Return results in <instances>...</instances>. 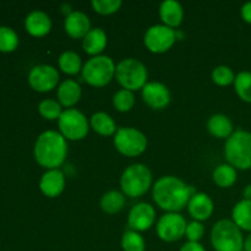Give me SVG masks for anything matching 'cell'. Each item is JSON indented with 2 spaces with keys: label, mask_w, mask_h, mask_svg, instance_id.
Instances as JSON below:
<instances>
[{
  "label": "cell",
  "mask_w": 251,
  "mask_h": 251,
  "mask_svg": "<svg viewBox=\"0 0 251 251\" xmlns=\"http://www.w3.org/2000/svg\"><path fill=\"white\" fill-rule=\"evenodd\" d=\"M152 185V174L149 167L135 163L127 167L120 178L123 194L129 198H140L149 191Z\"/></svg>",
  "instance_id": "obj_5"
},
{
  "label": "cell",
  "mask_w": 251,
  "mask_h": 251,
  "mask_svg": "<svg viewBox=\"0 0 251 251\" xmlns=\"http://www.w3.org/2000/svg\"><path fill=\"white\" fill-rule=\"evenodd\" d=\"M114 146L124 156L137 157L146 150L147 137L135 127H120L114 135Z\"/></svg>",
  "instance_id": "obj_9"
},
{
  "label": "cell",
  "mask_w": 251,
  "mask_h": 251,
  "mask_svg": "<svg viewBox=\"0 0 251 251\" xmlns=\"http://www.w3.org/2000/svg\"><path fill=\"white\" fill-rule=\"evenodd\" d=\"M91 4L97 14L112 15L120 9L123 2L122 0H93Z\"/></svg>",
  "instance_id": "obj_34"
},
{
  "label": "cell",
  "mask_w": 251,
  "mask_h": 251,
  "mask_svg": "<svg viewBox=\"0 0 251 251\" xmlns=\"http://www.w3.org/2000/svg\"><path fill=\"white\" fill-rule=\"evenodd\" d=\"M91 127L102 136H110L117 132V125L113 118L104 112H97L91 117Z\"/></svg>",
  "instance_id": "obj_23"
},
{
  "label": "cell",
  "mask_w": 251,
  "mask_h": 251,
  "mask_svg": "<svg viewBox=\"0 0 251 251\" xmlns=\"http://www.w3.org/2000/svg\"><path fill=\"white\" fill-rule=\"evenodd\" d=\"M68 154L66 139L58 131L48 130L41 134L34 145V157L39 166L49 169H59Z\"/></svg>",
  "instance_id": "obj_2"
},
{
  "label": "cell",
  "mask_w": 251,
  "mask_h": 251,
  "mask_svg": "<svg viewBox=\"0 0 251 251\" xmlns=\"http://www.w3.org/2000/svg\"><path fill=\"white\" fill-rule=\"evenodd\" d=\"M156 221V211L153 206L147 202H140L130 210L127 225L135 232H145L153 226Z\"/></svg>",
  "instance_id": "obj_13"
},
{
  "label": "cell",
  "mask_w": 251,
  "mask_h": 251,
  "mask_svg": "<svg viewBox=\"0 0 251 251\" xmlns=\"http://www.w3.org/2000/svg\"><path fill=\"white\" fill-rule=\"evenodd\" d=\"M83 50L87 54L97 56L107 47V33L102 28H92L82 39Z\"/></svg>",
  "instance_id": "obj_21"
},
{
  "label": "cell",
  "mask_w": 251,
  "mask_h": 251,
  "mask_svg": "<svg viewBox=\"0 0 251 251\" xmlns=\"http://www.w3.org/2000/svg\"><path fill=\"white\" fill-rule=\"evenodd\" d=\"M207 129L217 139H228L233 134V123L225 114H215L208 119Z\"/></svg>",
  "instance_id": "obj_22"
},
{
  "label": "cell",
  "mask_w": 251,
  "mask_h": 251,
  "mask_svg": "<svg viewBox=\"0 0 251 251\" xmlns=\"http://www.w3.org/2000/svg\"><path fill=\"white\" fill-rule=\"evenodd\" d=\"M58 125L60 134L70 141L85 139L90 130L87 118L75 108L63 110L60 118L58 119Z\"/></svg>",
  "instance_id": "obj_8"
},
{
  "label": "cell",
  "mask_w": 251,
  "mask_h": 251,
  "mask_svg": "<svg viewBox=\"0 0 251 251\" xmlns=\"http://www.w3.org/2000/svg\"><path fill=\"white\" fill-rule=\"evenodd\" d=\"M194 194V188L186 185L181 179L173 176L159 178L152 189L153 201L159 208L167 212L178 213L188 206L189 200Z\"/></svg>",
  "instance_id": "obj_1"
},
{
  "label": "cell",
  "mask_w": 251,
  "mask_h": 251,
  "mask_svg": "<svg viewBox=\"0 0 251 251\" xmlns=\"http://www.w3.org/2000/svg\"><path fill=\"white\" fill-rule=\"evenodd\" d=\"M234 88L237 95L242 100L251 103V73L242 71L235 76Z\"/></svg>",
  "instance_id": "obj_28"
},
{
  "label": "cell",
  "mask_w": 251,
  "mask_h": 251,
  "mask_svg": "<svg viewBox=\"0 0 251 251\" xmlns=\"http://www.w3.org/2000/svg\"><path fill=\"white\" fill-rule=\"evenodd\" d=\"M242 251H245V250H244V249H243V250H242Z\"/></svg>",
  "instance_id": "obj_40"
},
{
  "label": "cell",
  "mask_w": 251,
  "mask_h": 251,
  "mask_svg": "<svg viewBox=\"0 0 251 251\" xmlns=\"http://www.w3.org/2000/svg\"><path fill=\"white\" fill-rule=\"evenodd\" d=\"M211 244L216 251H242L244 237L242 229L230 220H221L211 230Z\"/></svg>",
  "instance_id": "obj_4"
},
{
  "label": "cell",
  "mask_w": 251,
  "mask_h": 251,
  "mask_svg": "<svg viewBox=\"0 0 251 251\" xmlns=\"http://www.w3.org/2000/svg\"><path fill=\"white\" fill-rule=\"evenodd\" d=\"M235 75L232 69L227 65H220L213 69L212 71V81L218 86H229L230 83H234Z\"/></svg>",
  "instance_id": "obj_32"
},
{
  "label": "cell",
  "mask_w": 251,
  "mask_h": 251,
  "mask_svg": "<svg viewBox=\"0 0 251 251\" xmlns=\"http://www.w3.org/2000/svg\"><path fill=\"white\" fill-rule=\"evenodd\" d=\"M159 16L162 22L171 28L180 26L184 17V10L180 2L176 0H166L159 5Z\"/></svg>",
  "instance_id": "obj_19"
},
{
  "label": "cell",
  "mask_w": 251,
  "mask_h": 251,
  "mask_svg": "<svg viewBox=\"0 0 251 251\" xmlns=\"http://www.w3.org/2000/svg\"><path fill=\"white\" fill-rule=\"evenodd\" d=\"M240 14H242L243 20H244L247 24L251 25V1L245 2L244 5L240 9Z\"/></svg>",
  "instance_id": "obj_36"
},
{
  "label": "cell",
  "mask_w": 251,
  "mask_h": 251,
  "mask_svg": "<svg viewBox=\"0 0 251 251\" xmlns=\"http://www.w3.org/2000/svg\"><path fill=\"white\" fill-rule=\"evenodd\" d=\"M213 181L217 184L220 188H230L232 185H234V183L237 181L238 174L237 169L234 167H232L230 164H220V166L216 167V169L213 171Z\"/></svg>",
  "instance_id": "obj_26"
},
{
  "label": "cell",
  "mask_w": 251,
  "mask_h": 251,
  "mask_svg": "<svg viewBox=\"0 0 251 251\" xmlns=\"http://www.w3.org/2000/svg\"><path fill=\"white\" fill-rule=\"evenodd\" d=\"M65 188V176L60 169H49L39 181V189L48 198H58Z\"/></svg>",
  "instance_id": "obj_17"
},
{
  "label": "cell",
  "mask_w": 251,
  "mask_h": 251,
  "mask_svg": "<svg viewBox=\"0 0 251 251\" xmlns=\"http://www.w3.org/2000/svg\"><path fill=\"white\" fill-rule=\"evenodd\" d=\"M186 226L188 223L183 216L176 212H168L157 222V234L163 242H178L185 235Z\"/></svg>",
  "instance_id": "obj_11"
},
{
  "label": "cell",
  "mask_w": 251,
  "mask_h": 251,
  "mask_svg": "<svg viewBox=\"0 0 251 251\" xmlns=\"http://www.w3.org/2000/svg\"><path fill=\"white\" fill-rule=\"evenodd\" d=\"M60 76L58 70L51 65H37L29 71L28 82L38 92H48L58 86Z\"/></svg>",
  "instance_id": "obj_12"
},
{
  "label": "cell",
  "mask_w": 251,
  "mask_h": 251,
  "mask_svg": "<svg viewBox=\"0 0 251 251\" xmlns=\"http://www.w3.org/2000/svg\"><path fill=\"white\" fill-rule=\"evenodd\" d=\"M81 93V86L75 80H65L58 87V102L69 109L80 100Z\"/></svg>",
  "instance_id": "obj_20"
},
{
  "label": "cell",
  "mask_w": 251,
  "mask_h": 251,
  "mask_svg": "<svg viewBox=\"0 0 251 251\" xmlns=\"http://www.w3.org/2000/svg\"><path fill=\"white\" fill-rule=\"evenodd\" d=\"M115 64L108 55L92 56L82 68V78L93 87L108 85L115 76Z\"/></svg>",
  "instance_id": "obj_7"
},
{
  "label": "cell",
  "mask_w": 251,
  "mask_h": 251,
  "mask_svg": "<svg viewBox=\"0 0 251 251\" xmlns=\"http://www.w3.org/2000/svg\"><path fill=\"white\" fill-rule=\"evenodd\" d=\"M225 156L235 169H251V132L237 130L226 141Z\"/></svg>",
  "instance_id": "obj_3"
},
{
  "label": "cell",
  "mask_w": 251,
  "mask_h": 251,
  "mask_svg": "<svg viewBox=\"0 0 251 251\" xmlns=\"http://www.w3.org/2000/svg\"><path fill=\"white\" fill-rule=\"evenodd\" d=\"M243 196H244V200L251 201V184L245 186L244 191H243Z\"/></svg>",
  "instance_id": "obj_38"
},
{
  "label": "cell",
  "mask_w": 251,
  "mask_h": 251,
  "mask_svg": "<svg viewBox=\"0 0 251 251\" xmlns=\"http://www.w3.org/2000/svg\"><path fill=\"white\" fill-rule=\"evenodd\" d=\"M135 104V96L129 90H119L113 96V105L118 112H129Z\"/></svg>",
  "instance_id": "obj_30"
},
{
  "label": "cell",
  "mask_w": 251,
  "mask_h": 251,
  "mask_svg": "<svg viewBox=\"0 0 251 251\" xmlns=\"http://www.w3.org/2000/svg\"><path fill=\"white\" fill-rule=\"evenodd\" d=\"M39 114L48 120H55L59 119L63 113L61 110V105L58 100H44L39 103L38 105Z\"/></svg>",
  "instance_id": "obj_31"
},
{
  "label": "cell",
  "mask_w": 251,
  "mask_h": 251,
  "mask_svg": "<svg viewBox=\"0 0 251 251\" xmlns=\"http://www.w3.org/2000/svg\"><path fill=\"white\" fill-rule=\"evenodd\" d=\"M59 69L63 73L68 74V75H76L77 73L82 71V61H81L80 55L76 51L68 50L64 51L60 56H59Z\"/></svg>",
  "instance_id": "obj_27"
},
{
  "label": "cell",
  "mask_w": 251,
  "mask_h": 251,
  "mask_svg": "<svg viewBox=\"0 0 251 251\" xmlns=\"http://www.w3.org/2000/svg\"><path fill=\"white\" fill-rule=\"evenodd\" d=\"M205 234V227L199 221H193V222L188 223L185 230V235L189 239V242L199 243V240L203 237Z\"/></svg>",
  "instance_id": "obj_35"
},
{
  "label": "cell",
  "mask_w": 251,
  "mask_h": 251,
  "mask_svg": "<svg viewBox=\"0 0 251 251\" xmlns=\"http://www.w3.org/2000/svg\"><path fill=\"white\" fill-rule=\"evenodd\" d=\"M244 250L251 251V233L244 239Z\"/></svg>",
  "instance_id": "obj_39"
},
{
  "label": "cell",
  "mask_w": 251,
  "mask_h": 251,
  "mask_svg": "<svg viewBox=\"0 0 251 251\" xmlns=\"http://www.w3.org/2000/svg\"><path fill=\"white\" fill-rule=\"evenodd\" d=\"M180 251H206L205 248L200 244V243H194V242H188L186 244H184L181 247Z\"/></svg>",
  "instance_id": "obj_37"
},
{
  "label": "cell",
  "mask_w": 251,
  "mask_h": 251,
  "mask_svg": "<svg viewBox=\"0 0 251 251\" xmlns=\"http://www.w3.org/2000/svg\"><path fill=\"white\" fill-rule=\"evenodd\" d=\"M142 100L152 109H163L171 102V92L162 82H147L142 88Z\"/></svg>",
  "instance_id": "obj_14"
},
{
  "label": "cell",
  "mask_w": 251,
  "mask_h": 251,
  "mask_svg": "<svg viewBox=\"0 0 251 251\" xmlns=\"http://www.w3.org/2000/svg\"><path fill=\"white\" fill-rule=\"evenodd\" d=\"M213 201L207 194L195 193L190 198L188 203V211L195 221H206L213 213Z\"/></svg>",
  "instance_id": "obj_15"
},
{
  "label": "cell",
  "mask_w": 251,
  "mask_h": 251,
  "mask_svg": "<svg viewBox=\"0 0 251 251\" xmlns=\"http://www.w3.org/2000/svg\"><path fill=\"white\" fill-rule=\"evenodd\" d=\"M19 44V38L14 29L0 27V51H12Z\"/></svg>",
  "instance_id": "obj_33"
},
{
  "label": "cell",
  "mask_w": 251,
  "mask_h": 251,
  "mask_svg": "<svg viewBox=\"0 0 251 251\" xmlns=\"http://www.w3.org/2000/svg\"><path fill=\"white\" fill-rule=\"evenodd\" d=\"M64 27H65L66 33L74 39H83L86 34L92 29L90 19L82 11H73L70 15H68L65 17Z\"/></svg>",
  "instance_id": "obj_16"
},
{
  "label": "cell",
  "mask_w": 251,
  "mask_h": 251,
  "mask_svg": "<svg viewBox=\"0 0 251 251\" xmlns=\"http://www.w3.org/2000/svg\"><path fill=\"white\" fill-rule=\"evenodd\" d=\"M233 222L242 230L251 233V201L244 200L237 203L232 212Z\"/></svg>",
  "instance_id": "obj_24"
},
{
  "label": "cell",
  "mask_w": 251,
  "mask_h": 251,
  "mask_svg": "<svg viewBox=\"0 0 251 251\" xmlns=\"http://www.w3.org/2000/svg\"><path fill=\"white\" fill-rule=\"evenodd\" d=\"M115 77L124 90H142L147 83V69L137 59H123L115 68Z\"/></svg>",
  "instance_id": "obj_6"
},
{
  "label": "cell",
  "mask_w": 251,
  "mask_h": 251,
  "mask_svg": "<svg viewBox=\"0 0 251 251\" xmlns=\"http://www.w3.org/2000/svg\"><path fill=\"white\" fill-rule=\"evenodd\" d=\"M27 32L34 37H44L50 32L51 28V20L44 11L41 10H34L25 21Z\"/></svg>",
  "instance_id": "obj_18"
},
{
  "label": "cell",
  "mask_w": 251,
  "mask_h": 251,
  "mask_svg": "<svg viewBox=\"0 0 251 251\" xmlns=\"http://www.w3.org/2000/svg\"><path fill=\"white\" fill-rule=\"evenodd\" d=\"M125 206V195L118 190L105 193L100 199V207L108 215L120 212Z\"/></svg>",
  "instance_id": "obj_25"
},
{
  "label": "cell",
  "mask_w": 251,
  "mask_h": 251,
  "mask_svg": "<svg viewBox=\"0 0 251 251\" xmlns=\"http://www.w3.org/2000/svg\"><path fill=\"white\" fill-rule=\"evenodd\" d=\"M176 41V33L173 28L166 25H154L145 33V46L150 51L156 54L166 53L174 46Z\"/></svg>",
  "instance_id": "obj_10"
},
{
  "label": "cell",
  "mask_w": 251,
  "mask_h": 251,
  "mask_svg": "<svg viewBox=\"0 0 251 251\" xmlns=\"http://www.w3.org/2000/svg\"><path fill=\"white\" fill-rule=\"evenodd\" d=\"M122 248L124 251H145L146 244H145V239L139 232L130 229L123 234Z\"/></svg>",
  "instance_id": "obj_29"
}]
</instances>
